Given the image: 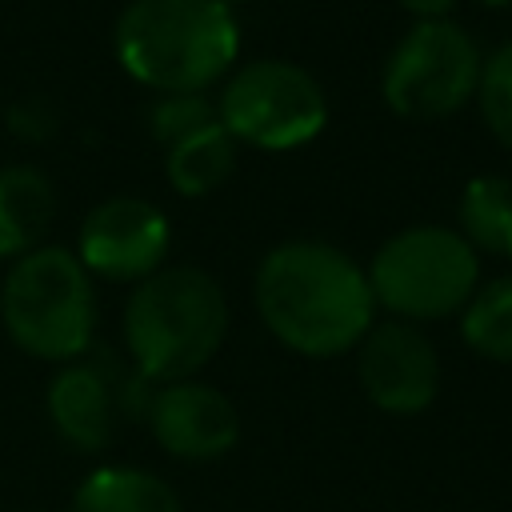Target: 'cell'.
I'll return each mask as SVG.
<instances>
[{"mask_svg":"<svg viewBox=\"0 0 512 512\" xmlns=\"http://www.w3.org/2000/svg\"><path fill=\"white\" fill-rule=\"evenodd\" d=\"M256 312L284 348L324 360L368 336L376 296L348 252L324 240H288L256 268Z\"/></svg>","mask_w":512,"mask_h":512,"instance_id":"6da1fadb","label":"cell"},{"mask_svg":"<svg viewBox=\"0 0 512 512\" xmlns=\"http://www.w3.org/2000/svg\"><path fill=\"white\" fill-rule=\"evenodd\" d=\"M116 60L144 88L204 92L240 52V28L220 0H132L112 28Z\"/></svg>","mask_w":512,"mask_h":512,"instance_id":"7a4b0ae2","label":"cell"},{"mask_svg":"<svg viewBox=\"0 0 512 512\" xmlns=\"http://www.w3.org/2000/svg\"><path fill=\"white\" fill-rule=\"evenodd\" d=\"M224 332L228 300L200 268H160L124 304V344L140 380H192L216 356Z\"/></svg>","mask_w":512,"mask_h":512,"instance_id":"3957f363","label":"cell"},{"mask_svg":"<svg viewBox=\"0 0 512 512\" xmlns=\"http://www.w3.org/2000/svg\"><path fill=\"white\" fill-rule=\"evenodd\" d=\"M0 320L16 348L36 360L72 364L96 328V292L76 252L40 244L12 260L0 288Z\"/></svg>","mask_w":512,"mask_h":512,"instance_id":"277c9868","label":"cell"},{"mask_svg":"<svg viewBox=\"0 0 512 512\" xmlns=\"http://www.w3.org/2000/svg\"><path fill=\"white\" fill-rule=\"evenodd\" d=\"M480 280L476 248L456 228L416 224L380 244L368 268L376 304L404 320H440L460 312Z\"/></svg>","mask_w":512,"mask_h":512,"instance_id":"5b68a950","label":"cell"},{"mask_svg":"<svg viewBox=\"0 0 512 512\" xmlns=\"http://www.w3.org/2000/svg\"><path fill=\"white\" fill-rule=\"evenodd\" d=\"M216 120L232 140L252 148H300L328 124V96L292 60L244 64L216 100Z\"/></svg>","mask_w":512,"mask_h":512,"instance_id":"8992f818","label":"cell"},{"mask_svg":"<svg viewBox=\"0 0 512 512\" xmlns=\"http://www.w3.org/2000/svg\"><path fill=\"white\" fill-rule=\"evenodd\" d=\"M480 48L452 20H416L392 48L380 92L404 120H440L476 96Z\"/></svg>","mask_w":512,"mask_h":512,"instance_id":"52a82bcc","label":"cell"},{"mask_svg":"<svg viewBox=\"0 0 512 512\" xmlns=\"http://www.w3.org/2000/svg\"><path fill=\"white\" fill-rule=\"evenodd\" d=\"M168 244L172 232L156 204L136 196H112L84 216L76 260L104 280L140 284L152 272H160Z\"/></svg>","mask_w":512,"mask_h":512,"instance_id":"ba28073f","label":"cell"},{"mask_svg":"<svg viewBox=\"0 0 512 512\" xmlns=\"http://www.w3.org/2000/svg\"><path fill=\"white\" fill-rule=\"evenodd\" d=\"M356 376L368 400L392 416L424 412L440 388V360L428 336L404 320L372 324L356 344Z\"/></svg>","mask_w":512,"mask_h":512,"instance_id":"9c48e42d","label":"cell"},{"mask_svg":"<svg viewBox=\"0 0 512 512\" xmlns=\"http://www.w3.org/2000/svg\"><path fill=\"white\" fill-rule=\"evenodd\" d=\"M148 424L156 444L176 460H216L240 440L236 404L200 380L164 384L148 400Z\"/></svg>","mask_w":512,"mask_h":512,"instance_id":"30bf717a","label":"cell"},{"mask_svg":"<svg viewBox=\"0 0 512 512\" xmlns=\"http://www.w3.org/2000/svg\"><path fill=\"white\" fill-rule=\"evenodd\" d=\"M48 420L76 452H100L116 428V388L96 364H64L48 384Z\"/></svg>","mask_w":512,"mask_h":512,"instance_id":"8fae6325","label":"cell"},{"mask_svg":"<svg viewBox=\"0 0 512 512\" xmlns=\"http://www.w3.org/2000/svg\"><path fill=\"white\" fill-rule=\"evenodd\" d=\"M52 212H56V196L44 172L28 164L0 168V256L20 260L32 248H40Z\"/></svg>","mask_w":512,"mask_h":512,"instance_id":"7c38bea8","label":"cell"},{"mask_svg":"<svg viewBox=\"0 0 512 512\" xmlns=\"http://www.w3.org/2000/svg\"><path fill=\"white\" fill-rule=\"evenodd\" d=\"M72 512H184L168 480L140 468H96L80 480Z\"/></svg>","mask_w":512,"mask_h":512,"instance_id":"4fadbf2b","label":"cell"},{"mask_svg":"<svg viewBox=\"0 0 512 512\" xmlns=\"http://www.w3.org/2000/svg\"><path fill=\"white\" fill-rule=\"evenodd\" d=\"M232 164H236V140L216 120L204 132L172 144L168 160H164V172H168V184L180 196H208L212 188H220L228 180Z\"/></svg>","mask_w":512,"mask_h":512,"instance_id":"5bb4252c","label":"cell"},{"mask_svg":"<svg viewBox=\"0 0 512 512\" xmlns=\"http://www.w3.org/2000/svg\"><path fill=\"white\" fill-rule=\"evenodd\" d=\"M460 236L512 260V176H476L460 196Z\"/></svg>","mask_w":512,"mask_h":512,"instance_id":"9a60e30c","label":"cell"},{"mask_svg":"<svg viewBox=\"0 0 512 512\" xmlns=\"http://www.w3.org/2000/svg\"><path fill=\"white\" fill-rule=\"evenodd\" d=\"M460 336L484 360L512 364V276H500L472 292V300L464 304Z\"/></svg>","mask_w":512,"mask_h":512,"instance_id":"2e32d148","label":"cell"},{"mask_svg":"<svg viewBox=\"0 0 512 512\" xmlns=\"http://www.w3.org/2000/svg\"><path fill=\"white\" fill-rule=\"evenodd\" d=\"M476 100H480V116L492 128V136L504 148H512V40L500 44L492 56H484Z\"/></svg>","mask_w":512,"mask_h":512,"instance_id":"e0dca14e","label":"cell"},{"mask_svg":"<svg viewBox=\"0 0 512 512\" xmlns=\"http://www.w3.org/2000/svg\"><path fill=\"white\" fill-rule=\"evenodd\" d=\"M208 124H216V104L204 92H172L148 108V128L164 148L204 132Z\"/></svg>","mask_w":512,"mask_h":512,"instance_id":"ac0fdd59","label":"cell"},{"mask_svg":"<svg viewBox=\"0 0 512 512\" xmlns=\"http://www.w3.org/2000/svg\"><path fill=\"white\" fill-rule=\"evenodd\" d=\"M8 128L20 140H48L56 132V108L44 96H20L8 104Z\"/></svg>","mask_w":512,"mask_h":512,"instance_id":"d6986e66","label":"cell"},{"mask_svg":"<svg viewBox=\"0 0 512 512\" xmlns=\"http://www.w3.org/2000/svg\"><path fill=\"white\" fill-rule=\"evenodd\" d=\"M400 8L412 12L416 20H444L456 8V0H400Z\"/></svg>","mask_w":512,"mask_h":512,"instance_id":"ffe728a7","label":"cell"},{"mask_svg":"<svg viewBox=\"0 0 512 512\" xmlns=\"http://www.w3.org/2000/svg\"><path fill=\"white\" fill-rule=\"evenodd\" d=\"M480 4H492V8H504V4H512V0H480Z\"/></svg>","mask_w":512,"mask_h":512,"instance_id":"44dd1931","label":"cell"},{"mask_svg":"<svg viewBox=\"0 0 512 512\" xmlns=\"http://www.w3.org/2000/svg\"><path fill=\"white\" fill-rule=\"evenodd\" d=\"M220 4H228V0H220Z\"/></svg>","mask_w":512,"mask_h":512,"instance_id":"7402d4cb","label":"cell"}]
</instances>
